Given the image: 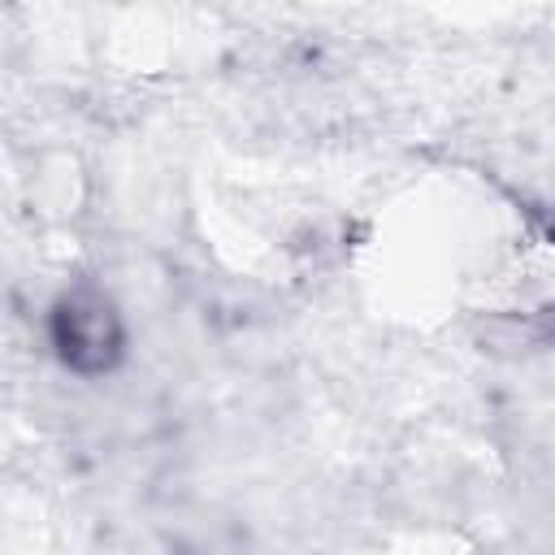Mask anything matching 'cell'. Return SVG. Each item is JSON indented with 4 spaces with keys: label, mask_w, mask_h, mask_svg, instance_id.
Returning <instances> with one entry per match:
<instances>
[{
    "label": "cell",
    "mask_w": 555,
    "mask_h": 555,
    "mask_svg": "<svg viewBox=\"0 0 555 555\" xmlns=\"http://www.w3.org/2000/svg\"><path fill=\"white\" fill-rule=\"evenodd\" d=\"M52 347L82 377L108 373L126 351V330L117 308L100 291H69L52 308Z\"/></svg>",
    "instance_id": "1"
}]
</instances>
